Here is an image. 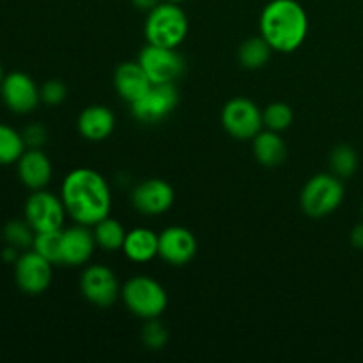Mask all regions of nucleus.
Returning a JSON list of instances; mask_svg holds the SVG:
<instances>
[{"mask_svg":"<svg viewBox=\"0 0 363 363\" xmlns=\"http://www.w3.org/2000/svg\"><path fill=\"white\" fill-rule=\"evenodd\" d=\"M60 199L67 216L74 223L94 227L110 216L112 190L105 176L89 167L74 169L64 177L60 184Z\"/></svg>","mask_w":363,"mask_h":363,"instance_id":"obj_1","label":"nucleus"},{"mask_svg":"<svg viewBox=\"0 0 363 363\" xmlns=\"http://www.w3.org/2000/svg\"><path fill=\"white\" fill-rule=\"evenodd\" d=\"M259 30L273 52H296L308 34L307 11L296 0H272L262 9Z\"/></svg>","mask_w":363,"mask_h":363,"instance_id":"obj_2","label":"nucleus"},{"mask_svg":"<svg viewBox=\"0 0 363 363\" xmlns=\"http://www.w3.org/2000/svg\"><path fill=\"white\" fill-rule=\"evenodd\" d=\"M188 28H190L188 16L179 4L165 0L147 13L144 34L149 45L177 48L186 39Z\"/></svg>","mask_w":363,"mask_h":363,"instance_id":"obj_3","label":"nucleus"},{"mask_svg":"<svg viewBox=\"0 0 363 363\" xmlns=\"http://www.w3.org/2000/svg\"><path fill=\"white\" fill-rule=\"evenodd\" d=\"M121 298L133 315L156 319L169 307V294L162 284L149 275H135L121 289Z\"/></svg>","mask_w":363,"mask_h":363,"instance_id":"obj_4","label":"nucleus"},{"mask_svg":"<svg viewBox=\"0 0 363 363\" xmlns=\"http://www.w3.org/2000/svg\"><path fill=\"white\" fill-rule=\"evenodd\" d=\"M344 184L335 174H315L305 183L300 194V206L303 213L312 218H323L340 208L344 201Z\"/></svg>","mask_w":363,"mask_h":363,"instance_id":"obj_5","label":"nucleus"},{"mask_svg":"<svg viewBox=\"0 0 363 363\" xmlns=\"http://www.w3.org/2000/svg\"><path fill=\"white\" fill-rule=\"evenodd\" d=\"M66 216L62 199L48 190L32 191L25 202L23 218L35 233L62 229Z\"/></svg>","mask_w":363,"mask_h":363,"instance_id":"obj_6","label":"nucleus"},{"mask_svg":"<svg viewBox=\"0 0 363 363\" xmlns=\"http://www.w3.org/2000/svg\"><path fill=\"white\" fill-rule=\"evenodd\" d=\"M121 289L116 272L105 264H91L80 277V293L98 308H108L119 300Z\"/></svg>","mask_w":363,"mask_h":363,"instance_id":"obj_7","label":"nucleus"},{"mask_svg":"<svg viewBox=\"0 0 363 363\" xmlns=\"http://www.w3.org/2000/svg\"><path fill=\"white\" fill-rule=\"evenodd\" d=\"M222 126L236 140H252L262 130V110L248 98H234L222 108Z\"/></svg>","mask_w":363,"mask_h":363,"instance_id":"obj_8","label":"nucleus"},{"mask_svg":"<svg viewBox=\"0 0 363 363\" xmlns=\"http://www.w3.org/2000/svg\"><path fill=\"white\" fill-rule=\"evenodd\" d=\"M13 266L18 289L28 296H39L52 284L53 264L35 250L21 252Z\"/></svg>","mask_w":363,"mask_h":363,"instance_id":"obj_9","label":"nucleus"},{"mask_svg":"<svg viewBox=\"0 0 363 363\" xmlns=\"http://www.w3.org/2000/svg\"><path fill=\"white\" fill-rule=\"evenodd\" d=\"M0 98L9 112L16 116H27L38 108L41 101V87H38L30 74L23 71H13L4 77L0 85Z\"/></svg>","mask_w":363,"mask_h":363,"instance_id":"obj_10","label":"nucleus"},{"mask_svg":"<svg viewBox=\"0 0 363 363\" xmlns=\"http://www.w3.org/2000/svg\"><path fill=\"white\" fill-rule=\"evenodd\" d=\"M138 62L152 84H174L184 73V59L176 48L147 43L138 53Z\"/></svg>","mask_w":363,"mask_h":363,"instance_id":"obj_11","label":"nucleus"},{"mask_svg":"<svg viewBox=\"0 0 363 363\" xmlns=\"http://www.w3.org/2000/svg\"><path fill=\"white\" fill-rule=\"evenodd\" d=\"M179 92L174 84H152L147 94L131 105V113L138 123L158 124L176 110Z\"/></svg>","mask_w":363,"mask_h":363,"instance_id":"obj_12","label":"nucleus"},{"mask_svg":"<svg viewBox=\"0 0 363 363\" xmlns=\"http://www.w3.org/2000/svg\"><path fill=\"white\" fill-rule=\"evenodd\" d=\"M197 238L190 229L172 225L158 234V257L170 266H184L197 255Z\"/></svg>","mask_w":363,"mask_h":363,"instance_id":"obj_13","label":"nucleus"},{"mask_svg":"<svg viewBox=\"0 0 363 363\" xmlns=\"http://www.w3.org/2000/svg\"><path fill=\"white\" fill-rule=\"evenodd\" d=\"M174 188L167 181L152 177L142 181L131 191V204L145 216H160L174 206Z\"/></svg>","mask_w":363,"mask_h":363,"instance_id":"obj_14","label":"nucleus"},{"mask_svg":"<svg viewBox=\"0 0 363 363\" xmlns=\"http://www.w3.org/2000/svg\"><path fill=\"white\" fill-rule=\"evenodd\" d=\"M96 240L94 233L91 227L74 225L62 229V240H60V264L71 266H84L91 261L92 254L96 250Z\"/></svg>","mask_w":363,"mask_h":363,"instance_id":"obj_15","label":"nucleus"},{"mask_svg":"<svg viewBox=\"0 0 363 363\" xmlns=\"http://www.w3.org/2000/svg\"><path fill=\"white\" fill-rule=\"evenodd\" d=\"M18 179L25 188L35 191L45 190L53 176V165L41 149L27 147L16 162Z\"/></svg>","mask_w":363,"mask_h":363,"instance_id":"obj_16","label":"nucleus"},{"mask_svg":"<svg viewBox=\"0 0 363 363\" xmlns=\"http://www.w3.org/2000/svg\"><path fill=\"white\" fill-rule=\"evenodd\" d=\"M113 87L123 101L133 105L147 94L149 89L152 87V82L137 60V62H123L117 66L113 73Z\"/></svg>","mask_w":363,"mask_h":363,"instance_id":"obj_17","label":"nucleus"},{"mask_svg":"<svg viewBox=\"0 0 363 363\" xmlns=\"http://www.w3.org/2000/svg\"><path fill=\"white\" fill-rule=\"evenodd\" d=\"M78 133L91 142L106 140L116 130V113L105 105H91L82 110L77 121Z\"/></svg>","mask_w":363,"mask_h":363,"instance_id":"obj_18","label":"nucleus"},{"mask_svg":"<svg viewBox=\"0 0 363 363\" xmlns=\"http://www.w3.org/2000/svg\"><path fill=\"white\" fill-rule=\"evenodd\" d=\"M123 252L128 261L144 264L158 257V234L147 227H137L128 230Z\"/></svg>","mask_w":363,"mask_h":363,"instance_id":"obj_19","label":"nucleus"},{"mask_svg":"<svg viewBox=\"0 0 363 363\" xmlns=\"http://www.w3.org/2000/svg\"><path fill=\"white\" fill-rule=\"evenodd\" d=\"M252 151L262 167L275 169L282 165L287 156V145L279 131L261 130L252 138Z\"/></svg>","mask_w":363,"mask_h":363,"instance_id":"obj_20","label":"nucleus"},{"mask_svg":"<svg viewBox=\"0 0 363 363\" xmlns=\"http://www.w3.org/2000/svg\"><path fill=\"white\" fill-rule=\"evenodd\" d=\"M92 233H94V240L98 248H101L103 252H117L123 250L124 240H126V229H124L123 223L119 220L112 218V216H106L101 222L96 223L92 227Z\"/></svg>","mask_w":363,"mask_h":363,"instance_id":"obj_21","label":"nucleus"},{"mask_svg":"<svg viewBox=\"0 0 363 363\" xmlns=\"http://www.w3.org/2000/svg\"><path fill=\"white\" fill-rule=\"evenodd\" d=\"M273 48L262 35H254L243 41L238 50V59L245 69H261L272 57Z\"/></svg>","mask_w":363,"mask_h":363,"instance_id":"obj_22","label":"nucleus"},{"mask_svg":"<svg viewBox=\"0 0 363 363\" xmlns=\"http://www.w3.org/2000/svg\"><path fill=\"white\" fill-rule=\"evenodd\" d=\"M25 149L23 135L9 124L0 123V165H16Z\"/></svg>","mask_w":363,"mask_h":363,"instance_id":"obj_23","label":"nucleus"},{"mask_svg":"<svg viewBox=\"0 0 363 363\" xmlns=\"http://www.w3.org/2000/svg\"><path fill=\"white\" fill-rule=\"evenodd\" d=\"M330 169L340 179H347L358 169V155L351 145L340 144L330 155Z\"/></svg>","mask_w":363,"mask_h":363,"instance_id":"obj_24","label":"nucleus"},{"mask_svg":"<svg viewBox=\"0 0 363 363\" xmlns=\"http://www.w3.org/2000/svg\"><path fill=\"white\" fill-rule=\"evenodd\" d=\"M4 241L18 250H28L34 243L35 230L28 225L27 220H9L2 229Z\"/></svg>","mask_w":363,"mask_h":363,"instance_id":"obj_25","label":"nucleus"},{"mask_svg":"<svg viewBox=\"0 0 363 363\" xmlns=\"http://www.w3.org/2000/svg\"><path fill=\"white\" fill-rule=\"evenodd\" d=\"M293 119H294L293 108H291L287 103L275 101L262 110V123H264L266 130L282 133V131H286L287 128L293 124Z\"/></svg>","mask_w":363,"mask_h":363,"instance_id":"obj_26","label":"nucleus"},{"mask_svg":"<svg viewBox=\"0 0 363 363\" xmlns=\"http://www.w3.org/2000/svg\"><path fill=\"white\" fill-rule=\"evenodd\" d=\"M62 229L35 233L32 250H35L38 254H41L43 257L48 259L52 264H60V240H62Z\"/></svg>","mask_w":363,"mask_h":363,"instance_id":"obj_27","label":"nucleus"},{"mask_svg":"<svg viewBox=\"0 0 363 363\" xmlns=\"http://www.w3.org/2000/svg\"><path fill=\"white\" fill-rule=\"evenodd\" d=\"M142 342L152 351L163 350L169 342V330L165 328V325L158 318L147 319L145 325L142 326Z\"/></svg>","mask_w":363,"mask_h":363,"instance_id":"obj_28","label":"nucleus"},{"mask_svg":"<svg viewBox=\"0 0 363 363\" xmlns=\"http://www.w3.org/2000/svg\"><path fill=\"white\" fill-rule=\"evenodd\" d=\"M67 98V87L60 80H48L41 85V101L45 105L57 106Z\"/></svg>","mask_w":363,"mask_h":363,"instance_id":"obj_29","label":"nucleus"},{"mask_svg":"<svg viewBox=\"0 0 363 363\" xmlns=\"http://www.w3.org/2000/svg\"><path fill=\"white\" fill-rule=\"evenodd\" d=\"M21 135H23V140L25 144H27V147L30 149H41L43 145L46 144V140H48V131H46V128L39 123L28 124V126L21 131Z\"/></svg>","mask_w":363,"mask_h":363,"instance_id":"obj_30","label":"nucleus"},{"mask_svg":"<svg viewBox=\"0 0 363 363\" xmlns=\"http://www.w3.org/2000/svg\"><path fill=\"white\" fill-rule=\"evenodd\" d=\"M351 245L357 250H363V222L358 223L353 230H351Z\"/></svg>","mask_w":363,"mask_h":363,"instance_id":"obj_31","label":"nucleus"},{"mask_svg":"<svg viewBox=\"0 0 363 363\" xmlns=\"http://www.w3.org/2000/svg\"><path fill=\"white\" fill-rule=\"evenodd\" d=\"M18 257H20V250L11 247V245H7V247L2 250V261L9 262V264H14V262L18 261Z\"/></svg>","mask_w":363,"mask_h":363,"instance_id":"obj_32","label":"nucleus"},{"mask_svg":"<svg viewBox=\"0 0 363 363\" xmlns=\"http://www.w3.org/2000/svg\"><path fill=\"white\" fill-rule=\"evenodd\" d=\"M160 2H162V0H131V4H133L137 9L147 11V13L152 9V7L158 6Z\"/></svg>","mask_w":363,"mask_h":363,"instance_id":"obj_33","label":"nucleus"},{"mask_svg":"<svg viewBox=\"0 0 363 363\" xmlns=\"http://www.w3.org/2000/svg\"><path fill=\"white\" fill-rule=\"evenodd\" d=\"M4 77H6V74H4V69H2V66H0V85H2V82H4Z\"/></svg>","mask_w":363,"mask_h":363,"instance_id":"obj_34","label":"nucleus"},{"mask_svg":"<svg viewBox=\"0 0 363 363\" xmlns=\"http://www.w3.org/2000/svg\"><path fill=\"white\" fill-rule=\"evenodd\" d=\"M169 2H176V4H181V2H184V0H169Z\"/></svg>","mask_w":363,"mask_h":363,"instance_id":"obj_35","label":"nucleus"},{"mask_svg":"<svg viewBox=\"0 0 363 363\" xmlns=\"http://www.w3.org/2000/svg\"><path fill=\"white\" fill-rule=\"evenodd\" d=\"M362 215H363V204H362Z\"/></svg>","mask_w":363,"mask_h":363,"instance_id":"obj_36","label":"nucleus"}]
</instances>
